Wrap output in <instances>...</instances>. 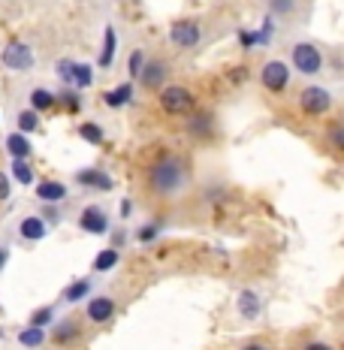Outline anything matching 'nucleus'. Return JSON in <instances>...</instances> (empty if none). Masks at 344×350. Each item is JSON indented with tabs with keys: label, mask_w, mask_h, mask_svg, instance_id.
Wrapping results in <instances>:
<instances>
[{
	"label": "nucleus",
	"mask_w": 344,
	"mask_h": 350,
	"mask_svg": "<svg viewBox=\"0 0 344 350\" xmlns=\"http://www.w3.org/2000/svg\"><path fill=\"white\" fill-rule=\"evenodd\" d=\"M190 187V166L178 154H160L148 166V191L157 196H178Z\"/></svg>",
	"instance_id": "nucleus-1"
},
{
	"label": "nucleus",
	"mask_w": 344,
	"mask_h": 350,
	"mask_svg": "<svg viewBox=\"0 0 344 350\" xmlns=\"http://www.w3.org/2000/svg\"><path fill=\"white\" fill-rule=\"evenodd\" d=\"M157 106L172 118H187L196 109V94L187 85H163L157 91Z\"/></svg>",
	"instance_id": "nucleus-2"
},
{
	"label": "nucleus",
	"mask_w": 344,
	"mask_h": 350,
	"mask_svg": "<svg viewBox=\"0 0 344 350\" xmlns=\"http://www.w3.org/2000/svg\"><path fill=\"white\" fill-rule=\"evenodd\" d=\"M290 70L293 72H299V76H305V79H314V76H320L326 67V57L323 52H320L314 42H293L290 46Z\"/></svg>",
	"instance_id": "nucleus-3"
},
{
	"label": "nucleus",
	"mask_w": 344,
	"mask_h": 350,
	"mask_svg": "<svg viewBox=\"0 0 344 350\" xmlns=\"http://www.w3.org/2000/svg\"><path fill=\"white\" fill-rule=\"evenodd\" d=\"M299 112L308 115V118H323V115L332 112V94L323 85H305L299 91Z\"/></svg>",
	"instance_id": "nucleus-4"
},
{
	"label": "nucleus",
	"mask_w": 344,
	"mask_h": 350,
	"mask_svg": "<svg viewBox=\"0 0 344 350\" xmlns=\"http://www.w3.org/2000/svg\"><path fill=\"white\" fill-rule=\"evenodd\" d=\"M0 64H3L10 72H31L34 64H36V55L25 40H10L3 49H0Z\"/></svg>",
	"instance_id": "nucleus-5"
},
{
	"label": "nucleus",
	"mask_w": 344,
	"mask_h": 350,
	"mask_svg": "<svg viewBox=\"0 0 344 350\" xmlns=\"http://www.w3.org/2000/svg\"><path fill=\"white\" fill-rule=\"evenodd\" d=\"M290 82H293V70L281 57H269L260 67V85L266 88L269 94H284L290 88Z\"/></svg>",
	"instance_id": "nucleus-6"
},
{
	"label": "nucleus",
	"mask_w": 344,
	"mask_h": 350,
	"mask_svg": "<svg viewBox=\"0 0 344 350\" xmlns=\"http://www.w3.org/2000/svg\"><path fill=\"white\" fill-rule=\"evenodd\" d=\"M202 25L196 18H178L170 25V46L178 49V52H190L202 42Z\"/></svg>",
	"instance_id": "nucleus-7"
},
{
	"label": "nucleus",
	"mask_w": 344,
	"mask_h": 350,
	"mask_svg": "<svg viewBox=\"0 0 344 350\" xmlns=\"http://www.w3.org/2000/svg\"><path fill=\"white\" fill-rule=\"evenodd\" d=\"M76 227L85 232V236H109L112 232V217H109V211L103 206H97V202H91V206H85L79 211L76 217Z\"/></svg>",
	"instance_id": "nucleus-8"
},
{
	"label": "nucleus",
	"mask_w": 344,
	"mask_h": 350,
	"mask_svg": "<svg viewBox=\"0 0 344 350\" xmlns=\"http://www.w3.org/2000/svg\"><path fill=\"white\" fill-rule=\"evenodd\" d=\"M72 185L82 187V191H94V193L115 191V178L103 166H82V170H76L72 172Z\"/></svg>",
	"instance_id": "nucleus-9"
},
{
	"label": "nucleus",
	"mask_w": 344,
	"mask_h": 350,
	"mask_svg": "<svg viewBox=\"0 0 344 350\" xmlns=\"http://www.w3.org/2000/svg\"><path fill=\"white\" fill-rule=\"evenodd\" d=\"M115 314H118V302H115V296H109V293L88 296V302H85V320L88 323L106 326V323L115 320Z\"/></svg>",
	"instance_id": "nucleus-10"
},
{
	"label": "nucleus",
	"mask_w": 344,
	"mask_h": 350,
	"mask_svg": "<svg viewBox=\"0 0 344 350\" xmlns=\"http://www.w3.org/2000/svg\"><path fill=\"white\" fill-rule=\"evenodd\" d=\"M236 314L245 323H257L263 317V293L257 287H241L236 293Z\"/></svg>",
	"instance_id": "nucleus-11"
},
{
	"label": "nucleus",
	"mask_w": 344,
	"mask_h": 350,
	"mask_svg": "<svg viewBox=\"0 0 344 350\" xmlns=\"http://www.w3.org/2000/svg\"><path fill=\"white\" fill-rule=\"evenodd\" d=\"M187 136L190 139H196V142H209V139H215V133H217V127H215V115L209 112V109H194V112L187 115Z\"/></svg>",
	"instance_id": "nucleus-12"
},
{
	"label": "nucleus",
	"mask_w": 344,
	"mask_h": 350,
	"mask_svg": "<svg viewBox=\"0 0 344 350\" xmlns=\"http://www.w3.org/2000/svg\"><path fill=\"white\" fill-rule=\"evenodd\" d=\"M166 79H170V64H166L163 57H148V61H145V67H142V72H139L136 82L142 85L145 91H160L163 85H170Z\"/></svg>",
	"instance_id": "nucleus-13"
},
{
	"label": "nucleus",
	"mask_w": 344,
	"mask_h": 350,
	"mask_svg": "<svg viewBox=\"0 0 344 350\" xmlns=\"http://www.w3.org/2000/svg\"><path fill=\"white\" fill-rule=\"evenodd\" d=\"M16 232H18V239H21L25 245H40V242H46V236L52 232V227H49V224L42 221L40 215H25V217L18 221Z\"/></svg>",
	"instance_id": "nucleus-14"
},
{
	"label": "nucleus",
	"mask_w": 344,
	"mask_h": 350,
	"mask_svg": "<svg viewBox=\"0 0 344 350\" xmlns=\"http://www.w3.org/2000/svg\"><path fill=\"white\" fill-rule=\"evenodd\" d=\"M79 335H82L79 317H61V320H55L52 332H49V341H52L55 347H70L79 341Z\"/></svg>",
	"instance_id": "nucleus-15"
},
{
	"label": "nucleus",
	"mask_w": 344,
	"mask_h": 350,
	"mask_svg": "<svg viewBox=\"0 0 344 350\" xmlns=\"http://www.w3.org/2000/svg\"><path fill=\"white\" fill-rule=\"evenodd\" d=\"M34 193H36V200H40L42 206H61V202H67L70 187L64 185V181H57V178H42V181H36L34 185Z\"/></svg>",
	"instance_id": "nucleus-16"
},
{
	"label": "nucleus",
	"mask_w": 344,
	"mask_h": 350,
	"mask_svg": "<svg viewBox=\"0 0 344 350\" xmlns=\"http://www.w3.org/2000/svg\"><path fill=\"white\" fill-rule=\"evenodd\" d=\"M133 100H136V82H121L103 94V103H106V109H112V112L133 106Z\"/></svg>",
	"instance_id": "nucleus-17"
},
{
	"label": "nucleus",
	"mask_w": 344,
	"mask_h": 350,
	"mask_svg": "<svg viewBox=\"0 0 344 350\" xmlns=\"http://www.w3.org/2000/svg\"><path fill=\"white\" fill-rule=\"evenodd\" d=\"M88 296H94V275H85V278L70 281L67 287L61 290V302H64V305L88 302Z\"/></svg>",
	"instance_id": "nucleus-18"
},
{
	"label": "nucleus",
	"mask_w": 344,
	"mask_h": 350,
	"mask_svg": "<svg viewBox=\"0 0 344 350\" xmlns=\"http://www.w3.org/2000/svg\"><path fill=\"white\" fill-rule=\"evenodd\" d=\"M115 57H118V31L112 25L103 27V42H100V55H97V67L100 70H112Z\"/></svg>",
	"instance_id": "nucleus-19"
},
{
	"label": "nucleus",
	"mask_w": 344,
	"mask_h": 350,
	"mask_svg": "<svg viewBox=\"0 0 344 350\" xmlns=\"http://www.w3.org/2000/svg\"><path fill=\"white\" fill-rule=\"evenodd\" d=\"M27 106H31L34 112H40V115L55 112L57 109V91H52V88H46V85H36L34 91L27 94Z\"/></svg>",
	"instance_id": "nucleus-20"
},
{
	"label": "nucleus",
	"mask_w": 344,
	"mask_h": 350,
	"mask_svg": "<svg viewBox=\"0 0 344 350\" xmlns=\"http://www.w3.org/2000/svg\"><path fill=\"white\" fill-rule=\"evenodd\" d=\"M3 151H6V154H10L12 160H31V157H34L31 139H27L25 133H18V130H12V133L3 139Z\"/></svg>",
	"instance_id": "nucleus-21"
},
{
	"label": "nucleus",
	"mask_w": 344,
	"mask_h": 350,
	"mask_svg": "<svg viewBox=\"0 0 344 350\" xmlns=\"http://www.w3.org/2000/svg\"><path fill=\"white\" fill-rule=\"evenodd\" d=\"M118 262H121V251H118V247L109 245V247H103V251L97 254V257H94L91 272H94V275H106V272H112V269L118 266Z\"/></svg>",
	"instance_id": "nucleus-22"
},
{
	"label": "nucleus",
	"mask_w": 344,
	"mask_h": 350,
	"mask_svg": "<svg viewBox=\"0 0 344 350\" xmlns=\"http://www.w3.org/2000/svg\"><path fill=\"white\" fill-rule=\"evenodd\" d=\"M57 106L70 115H79L85 109V94L79 88H64V91H57Z\"/></svg>",
	"instance_id": "nucleus-23"
},
{
	"label": "nucleus",
	"mask_w": 344,
	"mask_h": 350,
	"mask_svg": "<svg viewBox=\"0 0 344 350\" xmlns=\"http://www.w3.org/2000/svg\"><path fill=\"white\" fill-rule=\"evenodd\" d=\"M18 345L25 350H40L49 341V329H36V326H21L18 329Z\"/></svg>",
	"instance_id": "nucleus-24"
},
{
	"label": "nucleus",
	"mask_w": 344,
	"mask_h": 350,
	"mask_svg": "<svg viewBox=\"0 0 344 350\" xmlns=\"http://www.w3.org/2000/svg\"><path fill=\"white\" fill-rule=\"evenodd\" d=\"M76 133H79V139L88 142V145H103L106 142V127L100 121H82L76 127Z\"/></svg>",
	"instance_id": "nucleus-25"
},
{
	"label": "nucleus",
	"mask_w": 344,
	"mask_h": 350,
	"mask_svg": "<svg viewBox=\"0 0 344 350\" xmlns=\"http://www.w3.org/2000/svg\"><path fill=\"white\" fill-rule=\"evenodd\" d=\"M163 230H166V221H163V217H157V221H145L142 227L133 232V239H136L139 245H151V242H157V239L163 236Z\"/></svg>",
	"instance_id": "nucleus-26"
},
{
	"label": "nucleus",
	"mask_w": 344,
	"mask_h": 350,
	"mask_svg": "<svg viewBox=\"0 0 344 350\" xmlns=\"http://www.w3.org/2000/svg\"><path fill=\"white\" fill-rule=\"evenodd\" d=\"M40 124H42V115H40V112H34L31 106L18 109V115H16V130H18V133L31 136V133H36V130H40Z\"/></svg>",
	"instance_id": "nucleus-27"
},
{
	"label": "nucleus",
	"mask_w": 344,
	"mask_h": 350,
	"mask_svg": "<svg viewBox=\"0 0 344 350\" xmlns=\"http://www.w3.org/2000/svg\"><path fill=\"white\" fill-rule=\"evenodd\" d=\"M10 178L16 181V185H21V187L36 185V172H34L31 160H12V166H10Z\"/></svg>",
	"instance_id": "nucleus-28"
},
{
	"label": "nucleus",
	"mask_w": 344,
	"mask_h": 350,
	"mask_svg": "<svg viewBox=\"0 0 344 350\" xmlns=\"http://www.w3.org/2000/svg\"><path fill=\"white\" fill-rule=\"evenodd\" d=\"M55 320H57V308H55V305H40V308L31 311L27 326H36V329H52Z\"/></svg>",
	"instance_id": "nucleus-29"
},
{
	"label": "nucleus",
	"mask_w": 344,
	"mask_h": 350,
	"mask_svg": "<svg viewBox=\"0 0 344 350\" xmlns=\"http://www.w3.org/2000/svg\"><path fill=\"white\" fill-rule=\"evenodd\" d=\"M91 85H94V64L76 61V76H72V88H79V91H88Z\"/></svg>",
	"instance_id": "nucleus-30"
},
{
	"label": "nucleus",
	"mask_w": 344,
	"mask_h": 350,
	"mask_svg": "<svg viewBox=\"0 0 344 350\" xmlns=\"http://www.w3.org/2000/svg\"><path fill=\"white\" fill-rule=\"evenodd\" d=\"M55 76H57V82H61L64 88H72V76H76V61H72V57H61V61L55 64Z\"/></svg>",
	"instance_id": "nucleus-31"
},
{
	"label": "nucleus",
	"mask_w": 344,
	"mask_h": 350,
	"mask_svg": "<svg viewBox=\"0 0 344 350\" xmlns=\"http://www.w3.org/2000/svg\"><path fill=\"white\" fill-rule=\"evenodd\" d=\"M145 61H148V52H145V49H133V52L127 55V76H130V82H136V79H139Z\"/></svg>",
	"instance_id": "nucleus-32"
},
{
	"label": "nucleus",
	"mask_w": 344,
	"mask_h": 350,
	"mask_svg": "<svg viewBox=\"0 0 344 350\" xmlns=\"http://www.w3.org/2000/svg\"><path fill=\"white\" fill-rule=\"evenodd\" d=\"M326 142L332 145V151L344 154V121H329V127H326Z\"/></svg>",
	"instance_id": "nucleus-33"
},
{
	"label": "nucleus",
	"mask_w": 344,
	"mask_h": 350,
	"mask_svg": "<svg viewBox=\"0 0 344 350\" xmlns=\"http://www.w3.org/2000/svg\"><path fill=\"white\" fill-rule=\"evenodd\" d=\"M236 40L241 49H260V33L251 31V27H241V31H236Z\"/></svg>",
	"instance_id": "nucleus-34"
},
{
	"label": "nucleus",
	"mask_w": 344,
	"mask_h": 350,
	"mask_svg": "<svg viewBox=\"0 0 344 350\" xmlns=\"http://www.w3.org/2000/svg\"><path fill=\"white\" fill-rule=\"evenodd\" d=\"M40 217L49 224V227H57V224L64 221V211H61V206H42Z\"/></svg>",
	"instance_id": "nucleus-35"
},
{
	"label": "nucleus",
	"mask_w": 344,
	"mask_h": 350,
	"mask_svg": "<svg viewBox=\"0 0 344 350\" xmlns=\"http://www.w3.org/2000/svg\"><path fill=\"white\" fill-rule=\"evenodd\" d=\"M260 46H269L272 42V33H275V16H266L263 18V25H260Z\"/></svg>",
	"instance_id": "nucleus-36"
},
{
	"label": "nucleus",
	"mask_w": 344,
	"mask_h": 350,
	"mask_svg": "<svg viewBox=\"0 0 344 350\" xmlns=\"http://www.w3.org/2000/svg\"><path fill=\"white\" fill-rule=\"evenodd\" d=\"M10 196H12V178H10V172L0 170V206L10 202Z\"/></svg>",
	"instance_id": "nucleus-37"
},
{
	"label": "nucleus",
	"mask_w": 344,
	"mask_h": 350,
	"mask_svg": "<svg viewBox=\"0 0 344 350\" xmlns=\"http://www.w3.org/2000/svg\"><path fill=\"white\" fill-rule=\"evenodd\" d=\"M293 6H296V0H272V12L269 16H287V12H293Z\"/></svg>",
	"instance_id": "nucleus-38"
},
{
	"label": "nucleus",
	"mask_w": 344,
	"mask_h": 350,
	"mask_svg": "<svg viewBox=\"0 0 344 350\" xmlns=\"http://www.w3.org/2000/svg\"><path fill=\"white\" fill-rule=\"evenodd\" d=\"M109 236H112V247H118V251H121V247H124V245H127L130 232H127V230H124V227H118V230H112V232H109Z\"/></svg>",
	"instance_id": "nucleus-39"
},
{
	"label": "nucleus",
	"mask_w": 344,
	"mask_h": 350,
	"mask_svg": "<svg viewBox=\"0 0 344 350\" xmlns=\"http://www.w3.org/2000/svg\"><path fill=\"white\" fill-rule=\"evenodd\" d=\"M239 350H272V347H269L263 338H248V341H245V345H241Z\"/></svg>",
	"instance_id": "nucleus-40"
},
{
	"label": "nucleus",
	"mask_w": 344,
	"mask_h": 350,
	"mask_svg": "<svg viewBox=\"0 0 344 350\" xmlns=\"http://www.w3.org/2000/svg\"><path fill=\"white\" fill-rule=\"evenodd\" d=\"M302 350H335L329 341H320V338H314V341H305Z\"/></svg>",
	"instance_id": "nucleus-41"
},
{
	"label": "nucleus",
	"mask_w": 344,
	"mask_h": 350,
	"mask_svg": "<svg viewBox=\"0 0 344 350\" xmlns=\"http://www.w3.org/2000/svg\"><path fill=\"white\" fill-rule=\"evenodd\" d=\"M6 262H10V245L0 242V272L6 269Z\"/></svg>",
	"instance_id": "nucleus-42"
},
{
	"label": "nucleus",
	"mask_w": 344,
	"mask_h": 350,
	"mask_svg": "<svg viewBox=\"0 0 344 350\" xmlns=\"http://www.w3.org/2000/svg\"><path fill=\"white\" fill-rule=\"evenodd\" d=\"M130 215H133V200H121V217L127 221Z\"/></svg>",
	"instance_id": "nucleus-43"
}]
</instances>
